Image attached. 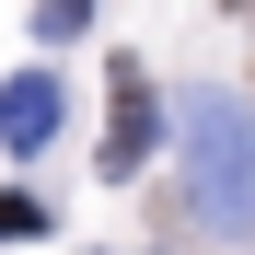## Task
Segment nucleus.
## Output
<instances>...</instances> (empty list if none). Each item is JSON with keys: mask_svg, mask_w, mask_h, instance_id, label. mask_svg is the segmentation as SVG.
I'll return each mask as SVG.
<instances>
[{"mask_svg": "<svg viewBox=\"0 0 255 255\" xmlns=\"http://www.w3.org/2000/svg\"><path fill=\"white\" fill-rule=\"evenodd\" d=\"M186 221L255 232V116L232 93H186Z\"/></svg>", "mask_w": 255, "mask_h": 255, "instance_id": "1", "label": "nucleus"}, {"mask_svg": "<svg viewBox=\"0 0 255 255\" xmlns=\"http://www.w3.org/2000/svg\"><path fill=\"white\" fill-rule=\"evenodd\" d=\"M162 139V105H151V70L139 58H116V116H105V174H139Z\"/></svg>", "mask_w": 255, "mask_h": 255, "instance_id": "2", "label": "nucleus"}, {"mask_svg": "<svg viewBox=\"0 0 255 255\" xmlns=\"http://www.w3.org/2000/svg\"><path fill=\"white\" fill-rule=\"evenodd\" d=\"M58 116H70V93H58L47 70H12V81H0V151H47Z\"/></svg>", "mask_w": 255, "mask_h": 255, "instance_id": "3", "label": "nucleus"}, {"mask_svg": "<svg viewBox=\"0 0 255 255\" xmlns=\"http://www.w3.org/2000/svg\"><path fill=\"white\" fill-rule=\"evenodd\" d=\"M0 232H12V244H23V232H47V197H23V186H12V197H0Z\"/></svg>", "mask_w": 255, "mask_h": 255, "instance_id": "4", "label": "nucleus"}, {"mask_svg": "<svg viewBox=\"0 0 255 255\" xmlns=\"http://www.w3.org/2000/svg\"><path fill=\"white\" fill-rule=\"evenodd\" d=\"M93 23V0H35V35H81Z\"/></svg>", "mask_w": 255, "mask_h": 255, "instance_id": "5", "label": "nucleus"}]
</instances>
